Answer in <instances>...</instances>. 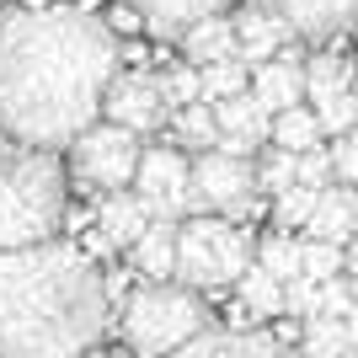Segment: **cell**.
Wrapping results in <instances>:
<instances>
[{"label":"cell","instance_id":"6da1fadb","mask_svg":"<svg viewBox=\"0 0 358 358\" xmlns=\"http://www.w3.org/2000/svg\"><path fill=\"white\" fill-rule=\"evenodd\" d=\"M118 70V38L80 6H32L0 16V134L70 150L102 118Z\"/></svg>","mask_w":358,"mask_h":358},{"label":"cell","instance_id":"7a4b0ae2","mask_svg":"<svg viewBox=\"0 0 358 358\" xmlns=\"http://www.w3.org/2000/svg\"><path fill=\"white\" fill-rule=\"evenodd\" d=\"M107 331V278L80 246L0 252V358H86Z\"/></svg>","mask_w":358,"mask_h":358},{"label":"cell","instance_id":"3957f363","mask_svg":"<svg viewBox=\"0 0 358 358\" xmlns=\"http://www.w3.org/2000/svg\"><path fill=\"white\" fill-rule=\"evenodd\" d=\"M70 171L54 150L0 134V252L54 241L64 224Z\"/></svg>","mask_w":358,"mask_h":358},{"label":"cell","instance_id":"277c9868","mask_svg":"<svg viewBox=\"0 0 358 358\" xmlns=\"http://www.w3.org/2000/svg\"><path fill=\"white\" fill-rule=\"evenodd\" d=\"M118 327H123V343L139 358H166L182 343H193L198 331H209V305L198 289L166 278V284H145L129 294Z\"/></svg>","mask_w":358,"mask_h":358},{"label":"cell","instance_id":"5b68a950","mask_svg":"<svg viewBox=\"0 0 358 358\" xmlns=\"http://www.w3.org/2000/svg\"><path fill=\"white\" fill-rule=\"evenodd\" d=\"M246 268H252V236L236 220H220V214L177 220V268H171L177 284L209 294V289H230Z\"/></svg>","mask_w":358,"mask_h":358},{"label":"cell","instance_id":"8992f818","mask_svg":"<svg viewBox=\"0 0 358 358\" xmlns=\"http://www.w3.org/2000/svg\"><path fill=\"white\" fill-rule=\"evenodd\" d=\"M187 193H193V209L187 214H220V220H246L257 209V166L241 161V155H224V150H203L187 171Z\"/></svg>","mask_w":358,"mask_h":358},{"label":"cell","instance_id":"52a82bcc","mask_svg":"<svg viewBox=\"0 0 358 358\" xmlns=\"http://www.w3.org/2000/svg\"><path fill=\"white\" fill-rule=\"evenodd\" d=\"M139 134L118 129V123H91L86 134L70 145V177L91 193H123L134 182V166H139Z\"/></svg>","mask_w":358,"mask_h":358},{"label":"cell","instance_id":"ba28073f","mask_svg":"<svg viewBox=\"0 0 358 358\" xmlns=\"http://www.w3.org/2000/svg\"><path fill=\"white\" fill-rule=\"evenodd\" d=\"M187 171L193 161L171 145H155V150H139V166H134V198L145 203L150 220H182L193 209V193H187Z\"/></svg>","mask_w":358,"mask_h":358},{"label":"cell","instance_id":"9c48e42d","mask_svg":"<svg viewBox=\"0 0 358 358\" xmlns=\"http://www.w3.org/2000/svg\"><path fill=\"white\" fill-rule=\"evenodd\" d=\"M166 118H171V107L155 91V70H113L102 91V123H118L129 134H155L166 129Z\"/></svg>","mask_w":358,"mask_h":358},{"label":"cell","instance_id":"30bf717a","mask_svg":"<svg viewBox=\"0 0 358 358\" xmlns=\"http://www.w3.org/2000/svg\"><path fill=\"white\" fill-rule=\"evenodd\" d=\"M230 27H236V59L246 64V70L278 59V48L294 43V32H289L278 0H246V6L230 16Z\"/></svg>","mask_w":358,"mask_h":358},{"label":"cell","instance_id":"8fae6325","mask_svg":"<svg viewBox=\"0 0 358 358\" xmlns=\"http://www.w3.org/2000/svg\"><path fill=\"white\" fill-rule=\"evenodd\" d=\"M166 358H294L273 331H236V327H209L193 343H182Z\"/></svg>","mask_w":358,"mask_h":358},{"label":"cell","instance_id":"7c38bea8","mask_svg":"<svg viewBox=\"0 0 358 358\" xmlns=\"http://www.w3.org/2000/svg\"><path fill=\"white\" fill-rule=\"evenodd\" d=\"M224 6L230 0H123V11L134 16L150 38H182L203 16H224Z\"/></svg>","mask_w":358,"mask_h":358},{"label":"cell","instance_id":"4fadbf2b","mask_svg":"<svg viewBox=\"0 0 358 358\" xmlns=\"http://www.w3.org/2000/svg\"><path fill=\"white\" fill-rule=\"evenodd\" d=\"M289 32L305 43H331L337 32H348L358 22V0H278Z\"/></svg>","mask_w":358,"mask_h":358},{"label":"cell","instance_id":"5bb4252c","mask_svg":"<svg viewBox=\"0 0 358 358\" xmlns=\"http://www.w3.org/2000/svg\"><path fill=\"white\" fill-rule=\"evenodd\" d=\"M246 91L257 96V107L262 113H284V107H299V96H305V64H289V59H268L257 64L252 80H246Z\"/></svg>","mask_w":358,"mask_h":358},{"label":"cell","instance_id":"9a60e30c","mask_svg":"<svg viewBox=\"0 0 358 358\" xmlns=\"http://www.w3.org/2000/svg\"><path fill=\"white\" fill-rule=\"evenodd\" d=\"M145 224H150V214L129 187H123V193H107L102 209H96V236H102L107 246H134V241L145 236Z\"/></svg>","mask_w":358,"mask_h":358},{"label":"cell","instance_id":"2e32d148","mask_svg":"<svg viewBox=\"0 0 358 358\" xmlns=\"http://www.w3.org/2000/svg\"><path fill=\"white\" fill-rule=\"evenodd\" d=\"M129 252H134V268L145 273L150 284H166L171 268H177V220H150L145 236H139Z\"/></svg>","mask_w":358,"mask_h":358},{"label":"cell","instance_id":"e0dca14e","mask_svg":"<svg viewBox=\"0 0 358 358\" xmlns=\"http://www.w3.org/2000/svg\"><path fill=\"white\" fill-rule=\"evenodd\" d=\"M305 236L310 241H331V246L353 241V193H348V187H321L310 220H305Z\"/></svg>","mask_w":358,"mask_h":358},{"label":"cell","instance_id":"ac0fdd59","mask_svg":"<svg viewBox=\"0 0 358 358\" xmlns=\"http://www.w3.org/2000/svg\"><path fill=\"white\" fill-rule=\"evenodd\" d=\"M182 54H187L193 70H203V64H214V59H236V27H230V16H203V22H193V27L182 32Z\"/></svg>","mask_w":358,"mask_h":358},{"label":"cell","instance_id":"d6986e66","mask_svg":"<svg viewBox=\"0 0 358 358\" xmlns=\"http://www.w3.org/2000/svg\"><path fill=\"white\" fill-rule=\"evenodd\" d=\"M166 123H171V139H166V145L182 150V155H203V150L220 145V123H214V107H209V102L177 107Z\"/></svg>","mask_w":358,"mask_h":358},{"label":"cell","instance_id":"ffe728a7","mask_svg":"<svg viewBox=\"0 0 358 358\" xmlns=\"http://www.w3.org/2000/svg\"><path fill=\"white\" fill-rule=\"evenodd\" d=\"M268 134H273V145L278 150H289V155H305V150H315L321 145V123H315V113L305 102L299 107H284V113H273V123H268Z\"/></svg>","mask_w":358,"mask_h":358},{"label":"cell","instance_id":"44dd1931","mask_svg":"<svg viewBox=\"0 0 358 358\" xmlns=\"http://www.w3.org/2000/svg\"><path fill=\"white\" fill-rule=\"evenodd\" d=\"M214 123H220V134H241V139H268V113L257 107L252 91H241V96H224V102H214Z\"/></svg>","mask_w":358,"mask_h":358},{"label":"cell","instance_id":"7402d4cb","mask_svg":"<svg viewBox=\"0 0 358 358\" xmlns=\"http://www.w3.org/2000/svg\"><path fill=\"white\" fill-rule=\"evenodd\" d=\"M236 294H241V305H246V315H257V321L284 315V284H278L273 273H262L257 262L236 278Z\"/></svg>","mask_w":358,"mask_h":358},{"label":"cell","instance_id":"603a6c76","mask_svg":"<svg viewBox=\"0 0 358 358\" xmlns=\"http://www.w3.org/2000/svg\"><path fill=\"white\" fill-rule=\"evenodd\" d=\"M348 75H353V64L337 59V54H315V59H305V96H310V107L343 96V91H348Z\"/></svg>","mask_w":358,"mask_h":358},{"label":"cell","instance_id":"cb8c5ba5","mask_svg":"<svg viewBox=\"0 0 358 358\" xmlns=\"http://www.w3.org/2000/svg\"><path fill=\"white\" fill-rule=\"evenodd\" d=\"M246 80H252V70L241 59H214L198 70V102H224V96H241L246 91Z\"/></svg>","mask_w":358,"mask_h":358},{"label":"cell","instance_id":"d4e9b609","mask_svg":"<svg viewBox=\"0 0 358 358\" xmlns=\"http://www.w3.org/2000/svg\"><path fill=\"white\" fill-rule=\"evenodd\" d=\"M299 358H353V353H348L343 321H331V315H310L305 331H299Z\"/></svg>","mask_w":358,"mask_h":358},{"label":"cell","instance_id":"484cf974","mask_svg":"<svg viewBox=\"0 0 358 358\" xmlns=\"http://www.w3.org/2000/svg\"><path fill=\"white\" fill-rule=\"evenodd\" d=\"M257 268L273 273L278 284L299 278V241L289 236V230H273V236H262V241H257Z\"/></svg>","mask_w":358,"mask_h":358},{"label":"cell","instance_id":"4316f807","mask_svg":"<svg viewBox=\"0 0 358 358\" xmlns=\"http://www.w3.org/2000/svg\"><path fill=\"white\" fill-rule=\"evenodd\" d=\"M299 278H310V284L343 278V246H331V241H299Z\"/></svg>","mask_w":358,"mask_h":358},{"label":"cell","instance_id":"83f0119b","mask_svg":"<svg viewBox=\"0 0 358 358\" xmlns=\"http://www.w3.org/2000/svg\"><path fill=\"white\" fill-rule=\"evenodd\" d=\"M155 91H161V102L177 113V107L198 102V70L187 59H182V64H166V70H155Z\"/></svg>","mask_w":358,"mask_h":358},{"label":"cell","instance_id":"f1b7e54d","mask_svg":"<svg viewBox=\"0 0 358 358\" xmlns=\"http://www.w3.org/2000/svg\"><path fill=\"white\" fill-rule=\"evenodd\" d=\"M315 198L321 193H315V187H299V182H289L284 193H273V220H278V230H305Z\"/></svg>","mask_w":358,"mask_h":358},{"label":"cell","instance_id":"f546056e","mask_svg":"<svg viewBox=\"0 0 358 358\" xmlns=\"http://www.w3.org/2000/svg\"><path fill=\"white\" fill-rule=\"evenodd\" d=\"M289 182H294V155H289V150H262V161H257V193H284Z\"/></svg>","mask_w":358,"mask_h":358},{"label":"cell","instance_id":"4dcf8cb0","mask_svg":"<svg viewBox=\"0 0 358 358\" xmlns=\"http://www.w3.org/2000/svg\"><path fill=\"white\" fill-rule=\"evenodd\" d=\"M315 123H321V134H353V123H358V96L353 91H343V96H331V102L310 107Z\"/></svg>","mask_w":358,"mask_h":358},{"label":"cell","instance_id":"1f68e13d","mask_svg":"<svg viewBox=\"0 0 358 358\" xmlns=\"http://www.w3.org/2000/svg\"><path fill=\"white\" fill-rule=\"evenodd\" d=\"M294 182L299 187H331V161H327V150L315 145V150H305V155H294Z\"/></svg>","mask_w":358,"mask_h":358},{"label":"cell","instance_id":"d6a6232c","mask_svg":"<svg viewBox=\"0 0 358 358\" xmlns=\"http://www.w3.org/2000/svg\"><path fill=\"white\" fill-rule=\"evenodd\" d=\"M331 161V177L343 182V187H358V139L353 134H337V145L327 150Z\"/></svg>","mask_w":358,"mask_h":358},{"label":"cell","instance_id":"836d02e7","mask_svg":"<svg viewBox=\"0 0 358 358\" xmlns=\"http://www.w3.org/2000/svg\"><path fill=\"white\" fill-rule=\"evenodd\" d=\"M315 315L348 321V315H353V289H348L343 278H327V284H321V299H315Z\"/></svg>","mask_w":358,"mask_h":358},{"label":"cell","instance_id":"e575fe53","mask_svg":"<svg viewBox=\"0 0 358 358\" xmlns=\"http://www.w3.org/2000/svg\"><path fill=\"white\" fill-rule=\"evenodd\" d=\"M315 299H321V284H310V278H289L284 284V310L299 315V321L315 315Z\"/></svg>","mask_w":358,"mask_h":358},{"label":"cell","instance_id":"d590c367","mask_svg":"<svg viewBox=\"0 0 358 358\" xmlns=\"http://www.w3.org/2000/svg\"><path fill=\"white\" fill-rule=\"evenodd\" d=\"M343 331H348V353L358 358V310H353V315H348V321H343Z\"/></svg>","mask_w":358,"mask_h":358},{"label":"cell","instance_id":"8d00e7d4","mask_svg":"<svg viewBox=\"0 0 358 358\" xmlns=\"http://www.w3.org/2000/svg\"><path fill=\"white\" fill-rule=\"evenodd\" d=\"M343 268H353V278H358V241H353V246L343 252Z\"/></svg>","mask_w":358,"mask_h":358},{"label":"cell","instance_id":"74e56055","mask_svg":"<svg viewBox=\"0 0 358 358\" xmlns=\"http://www.w3.org/2000/svg\"><path fill=\"white\" fill-rule=\"evenodd\" d=\"M348 91H353V96H358V64H353V75H348Z\"/></svg>","mask_w":358,"mask_h":358},{"label":"cell","instance_id":"f35d334b","mask_svg":"<svg viewBox=\"0 0 358 358\" xmlns=\"http://www.w3.org/2000/svg\"><path fill=\"white\" fill-rule=\"evenodd\" d=\"M353 236H358V193H353Z\"/></svg>","mask_w":358,"mask_h":358},{"label":"cell","instance_id":"ab89813d","mask_svg":"<svg viewBox=\"0 0 358 358\" xmlns=\"http://www.w3.org/2000/svg\"><path fill=\"white\" fill-rule=\"evenodd\" d=\"M348 289H353V310H358V278H353V284H348Z\"/></svg>","mask_w":358,"mask_h":358},{"label":"cell","instance_id":"60d3db41","mask_svg":"<svg viewBox=\"0 0 358 358\" xmlns=\"http://www.w3.org/2000/svg\"><path fill=\"white\" fill-rule=\"evenodd\" d=\"M353 139H358V123H353Z\"/></svg>","mask_w":358,"mask_h":358},{"label":"cell","instance_id":"b9f144b4","mask_svg":"<svg viewBox=\"0 0 358 358\" xmlns=\"http://www.w3.org/2000/svg\"><path fill=\"white\" fill-rule=\"evenodd\" d=\"M353 27H358V22H353Z\"/></svg>","mask_w":358,"mask_h":358}]
</instances>
